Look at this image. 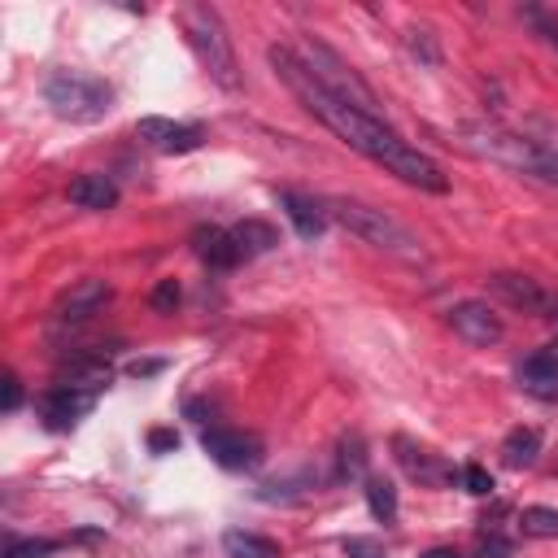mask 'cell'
<instances>
[{
	"label": "cell",
	"instance_id": "8992f818",
	"mask_svg": "<svg viewBox=\"0 0 558 558\" xmlns=\"http://www.w3.org/2000/svg\"><path fill=\"white\" fill-rule=\"evenodd\" d=\"M302 62H306V71L332 92V97H341L345 105H354V110H363V114H371V118H380V101H376V92L328 49V45H306L302 49Z\"/></svg>",
	"mask_w": 558,
	"mask_h": 558
},
{
	"label": "cell",
	"instance_id": "9c48e42d",
	"mask_svg": "<svg viewBox=\"0 0 558 558\" xmlns=\"http://www.w3.org/2000/svg\"><path fill=\"white\" fill-rule=\"evenodd\" d=\"M110 297H114V289L105 284V279H79L71 293L58 297L53 324H62V328H66V324H88L92 315H101V310L110 306Z\"/></svg>",
	"mask_w": 558,
	"mask_h": 558
},
{
	"label": "cell",
	"instance_id": "44dd1931",
	"mask_svg": "<svg viewBox=\"0 0 558 558\" xmlns=\"http://www.w3.org/2000/svg\"><path fill=\"white\" fill-rule=\"evenodd\" d=\"M536 454H541V432L536 428H515L506 441H502V462L506 467H532L536 462Z\"/></svg>",
	"mask_w": 558,
	"mask_h": 558
},
{
	"label": "cell",
	"instance_id": "f546056e",
	"mask_svg": "<svg viewBox=\"0 0 558 558\" xmlns=\"http://www.w3.org/2000/svg\"><path fill=\"white\" fill-rule=\"evenodd\" d=\"M410 49H415V53H423L428 62H441V53H436V45L428 40V31H410Z\"/></svg>",
	"mask_w": 558,
	"mask_h": 558
},
{
	"label": "cell",
	"instance_id": "e0dca14e",
	"mask_svg": "<svg viewBox=\"0 0 558 558\" xmlns=\"http://www.w3.org/2000/svg\"><path fill=\"white\" fill-rule=\"evenodd\" d=\"M279 205L289 210V218H293V227H297L302 240H319V236H324L328 210H319L310 196H302V192H279Z\"/></svg>",
	"mask_w": 558,
	"mask_h": 558
},
{
	"label": "cell",
	"instance_id": "4fadbf2b",
	"mask_svg": "<svg viewBox=\"0 0 558 558\" xmlns=\"http://www.w3.org/2000/svg\"><path fill=\"white\" fill-rule=\"evenodd\" d=\"M519 389L528 397H541V402H554L558 397V354L554 350H541L532 358L519 363Z\"/></svg>",
	"mask_w": 558,
	"mask_h": 558
},
{
	"label": "cell",
	"instance_id": "ac0fdd59",
	"mask_svg": "<svg viewBox=\"0 0 558 558\" xmlns=\"http://www.w3.org/2000/svg\"><path fill=\"white\" fill-rule=\"evenodd\" d=\"M71 201L79 210H114L118 205V183L110 175H79L71 183Z\"/></svg>",
	"mask_w": 558,
	"mask_h": 558
},
{
	"label": "cell",
	"instance_id": "603a6c76",
	"mask_svg": "<svg viewBox=\"0 0 558 558\" xmlns=\"http://www.w3.org/2000/svg\"><path fill=\"white\" fill-rule=\"evenodd\" d=\"M367 506H371V515L380 519V523H393L397 519V489H393V480H380V475H367Z\"/></svg>",
	"mask_w": 558,
	"mask_h": 558
},
{
	"label": "cell",
	"instance_id": "f1b7e54d",
	"mask_svg": "<svg viewBox=\"0 0 558 558\" xmlns=\"http://www.w3.org/2000/svg\"><path fill=\"white\" fill-rule=\"evenodd\" d=\"M149 449H153V454L179 449V432H175V428H153V432H149Z\"/></svg>",
	"mask_w": 558,
	"mask_h": 558
},
{
	"label": "cell",
	"instance_id": "6da1fadb",
	"mask_svg": "<svg viewBox=\"0 0 558 558\" xmlns=\"http://www.w3.org/2000/svg\"><path fill=\"white\" fill-rule=\"evenodd\" d=\"M270 66H275L279 79L289 84V92L306 105V114H315V118H319L332 136H341L350 149H358L363 157L389 166L397 179H406V183H415V188H423V192H449L445 170H441L428 153L410 149L393 127H384V118H371V114L345 105L341 97H332V92L306 71V62H302L293 49H270Z\"/></svg>",
	"mask_w": 558,
	"mask_h": 558
},
{
	"label": "cell",
	"instance_id": "52a82bcc",
	"mask_svg": "<svg viewBox=\"0 0 558 558\" xmlns=\"http://www.w3.org/2000/svg\"><path fill=\"white\" fill-rule=\"evenodd\" d=\"M201 449L227 471H249V467L262 462V441L249 436V432H236V428H205Z\"/></svg>",
	"mask_w": 558,
	"mask_h": 558
},
{
	"label": "cell",
	"instance_id": "d6986e66",
	"mask_svg": "<svg viewBox=\"0 0 558 558\" xmlns=\"http://www.w3.org/2000/svg\"><path fill=\"white\" fill-rule=\"evenodd\" d=\"M231 240H236L240 257H262V253H270L279 244V231L270 223H262V218H244V223L231 227Z\"/></svg>",
	"mask_w": 558,
	"mask_h": 558
},
{
	"label": "cell",
	"instance_id": "3957f363",
	"mask_svg": "<svg viewBox=\"0 0 558 558\" xmlns=\"http://www.w3.org/2000/svg\"><path fill=\"white\" fill-rule=\"evenodd\" d=\"M179 27H183L192 53L201 58V66L210 71V79H214L218 88L236 92V88H240V75H236L240 66H236V53H231V40H227L223 18H218L214 10H205V5H183V10H179Z\"/></svg>",
	"mask_w": 558,
	"mask_h": 558
},
{
	"label": "cell",
	"instance_id": "836d02e7",
	"mask_svg": "<svg viewBox=\"0 0 558 558\" xmlns=\"http://www.w3.org/2000/svg\"><path fill=\"white\" fill-rule=\"evenodd\" d=\"M419 558H462L454 545H436V549H428V554H419Z\"/></svg>",
	"mask_w": 558,
	"mask_h": 558
},
{
	"label": "cell",
	"instance_id": "d6a6232c",
	"mask_svg": "<svg viewBox=\"0 0 558 558\" xmlns=\"http://www.w3.org/2000/svg\"><path fill=\"white\" fill-rule=\"evenodd\" d=\"M162 371V363H131L127 367V376H136V380H144V376H157Z\"/></svg>",
	"mask_w": 558,
	"mask_h": 558
},
{
	"label": "cell",
	"instance_id": "4316f807",
	"mask_svg": "<svg viewBox=\"0 0 558 558\" xmlns=\"http://www.w3.org/2000/svg\"><path fill=\"white\" fill-rule=\"evenodd\" d=\"M462 484H467L471 497H489V493H493V475H489L484 467H475V462L462 467Z\"/></svg>",
	"mask_w": 558,
	"mask_h": 558
},
{
	"label": "cell",
	"instance_id": "484cf974",
	"mask_svg": "<svg viewBox=\"0 0 558 558\" xmlns=\"http://www.w3.org/2000/svg\"><path fill=\"white\" fill-rule=\"evenodd\" d=\"M149 306L157 315H175V306H179V284H175V279H162V284L149 293Z\"/></svg>",
	"mask_w": 558,
	"mask_h": 558
},
{
	"label": "cell",
	"instance_id": "5b68a950",
	"mask_svg": "<svg viewBox=\"0 0 558 558\" xmlns=\"http://www.w3.org/2000/svg\"><path fill=\"white\" fill-rule=\"evenodd\" d=\"M45 101L66 123H101L114 110L110 84L105 79H92V75H79V71H58L45 84Z\"/></svg>",
	"mask_w": 558,
	"mask_h": 558
},
{
	"label": "cell",
	"instance_id": "cb8c5ba5",
	"mask_svg": "<svg viewBox=\"0 0 558 558\" xmlns=\"http://www.w3.org/2000/svg\"><path fill=\"white\" fill-rule=\"evenodd\" d=\"M519 528H523V536L554 541V536H558V510H554V506H523Z\"/></svg>",
	"mask_w": 558,
	"mask_h": 558
},
{
	"label": "cell",
	"instance_id": "7c38bea8",
	"mask_svg": "<svg viewBox=\"0 0 558 558\" xmlns=\"http://www.w3.org/2000/svg\"><path fill=\"white\" fill-rule=\"evenodd\" d=\"M92 406H97V393L58 384V389H49V393L40 397V419H45L49 428H71V423H79Z\"/></svg>",
	"mask_w": 558,
	"mask_h": 558
},
{
	"label": "cell",
	"instance_id": "9a60e30c",
	"mask_svg": "<svg viewBox=\"0 0 558 558\" xmlns=\"http://www.w3.org/2000/svg\"><path fill=\"white\" fill-rule=\"evenodd\" d=\"M192 249H196V257H201L205 266H214V270H231V266L240 262V249H236L231 231H223V227H196V231H192Z\"/></svg>",
	"mask_w": 558,
	"mask_h": 558
},
{
	"label": "cell",
	"instance_id": "5bb4252c",
	"mask_svg": "<svg viewBox=\"0 0 558 558\" xmlns=\"http://www.w3.org/2000/svg\"><path fill=\"white\" fill-rule=\"evenodd\" d=\"M58 380H62L66 389L97 393V389H105V384H110V358H105V354H97V350L75 354V358H66V363H62Z\"/></svg>",
	"mask_w": 558,
	"mask_h": 558
},
{
	"label": "cell",
	"instance_id": "83f0119b",
	"mask_svg": "<svg viewBox=\"0 0 558 558\" xmlns=\"http://www.w3.org/2000/svg\"><path fill=\"white\" fill-rule=\"evenodd\" d=\"M345 558H384V545L376 536H345Z\"/></svg>",
	"mask_w": 558,
	"mask_h": 558
},
{
	"label": "cell",
	"instance_id": "7a4b0ae2",
	"mask_svg": "<svg viewBox=\"0 0 558 558\" xmlns=\"http://www.w3.org/2000/svg\"><path fill=\"white\" fill-rule=\"evenodd\" d=\"M462 144L506 170H519L528 179H541L549 188H558V153H549L545 144L528 140V136H515V131H502V127H467L462 131Z\"/></svg>",
	"mask_w": 558,
	"mask_h": 558
},
{
	"label": "cell",
	"instance_id": "4dcf8cb0",
	"mask_svg": "<svg viewBox=\"0 0 558 558\" xmlns=\"http://www.w3.org/2000/svg\"><path fill=\"white\" fill-rule=\"evenodd\" d=\"M18 406H23V380L18 376H5V410L14 415Z\"/></svg>",
	"mask_w": 558,
	"mask_h": 558
},
{
	"label": "cell",
	"instance_id": "7402d4cb",
	"mask_svg": "<svg viewBox=\"0 0 558 558\" xmlns=\"http://www.w3.org/2000/svg\"><path fill=\"white\" fill-rule=\"evenodd\" d=\"M367 462H371L367 441H363L358 432H350V436L341 441V454H337V475H341V480H363V475H367Z\"/></svg>",
	"mask_w": 558,
	"mask_h": 558
},
{
	"label": "cell",
	"instance_id": "8fae6325",
	"mask_svg": "<svg viewBox=\"0 0 558 558\" xmlns=\"http://www.w3.org/2000/svg\"><path fill=\"white\" fill-rule=\"evenodd\" d=\"M140 140L144 144H153L157 153H192V149H201V140H205V131L196 127V123H170V118H140Z\"/></svg>",
	"mask_w": 558,
	"mask_h": 558
},
{
	"label": "cell",
	"instance_id": "ffe728a7",
	"mask_svg": "<svg viewBox=\"0 0 558 558\" xmlns=\"http://www.w3.org/2000/svg\"><path fill=\"white\" fill-rule=\"evenodd\" d=\"M223 549H227V558H284V554H279V545H275L270 536H257V532H240V528L223 532Z\"/></svg>",
	"mask_w": 558,
	"mask_h": 558
},
{
	"label": "cell",
	"instance_id": "ba28073f",
	"mask_svg": "<svg viewBox=\"0 0 558 558\" xmlns=\"http://www.w3.org/2000/svg\"><path fill=\"white\" fill-rule=\"evenodd\" d=\"M449 328H454L467 345H475V350H489V345H497V341L506 337V324H502V315H497L489 302H458V306L449 310Z\"/></svg>",
	"mask_w": 558,
	"mask_h": 558
},
{
	"label": "cell",
	"instance_id": "1f68e13d",
	"mask_svg": "<svg viewBox=\"0 0 558 558\" xmlns=\"http://www.w3.org/2000/svg\"><path fill=\"white\" fill-rule=\"evenodd\" d=\"M510 541H502V536H489L484 545H480V558H510Z\"/></svg>",
	"mask_w": 558,
	"mask_h": 558
},
{
	"label": "cell",
	"instance_id": "277c9868",
	"mask_svg": "<svg viewBox=\"0 0 558 558\" xmlns=\"http://www.w3.org/2000/svg\"><path fill=\"white\" fill-rule=\"evenodd\" d=\"M328 218H337L345 231H354L358 240L376 244V249H389V253H402V257H419V236L397 223L393 214L376 210V205H363V201H332L328 205Z\"/></svg>",
	"mask_w": 558,
	"mask_h": 558
},
{
	"label": "cell",
	"instance_id": "d4e9b609",
	"mask_svg": "<svg viewBox=\"0 0 558 558\" xmlns=\"http://www.w3.org/2000/svg\"><path fill=\"white\" fill-rule=\"evenodd\" d=\"M62 549V541H10V549H5V558H49V554H58Z\"/></svg>",
	"mask_w": 558,
	"mask_h": 558
},
{
	"label": "cell",
	"instance_id": "30bf717a",
	"mask_svg": "<svg viewBox=\"0 0 558 558\" xmlns=\"http://www.w3.org/2000/svg\"><path fill=\"white\" fill-rule=\"evenodd\" d=\"M489 289L506 302V306H515V310H523V315H549L554 310V297L536 284L532 275H510V270H497L493 279H489Z\"/></svg>",
	"mask_w": 558,
	"mask_h": 558
},
{
	"label": "cell",
	"instance_id": "2e32d148",
	"mask_svg": "<svg viewBox=\"0 0 558 558\" xmlns=\"http://www.w3.org/2000/svg\"><path fill=\"white\" fill-rule=\"evenodd\" d=\"M393 449H397V462L406 467V475H410V480H419V484H445V480H449V467H445L436 454L419 449L415 441L397 436V441H393Z\"/></svg>",
	"mask_w": 558,
	"mask_h": 558
}]
</instances>
